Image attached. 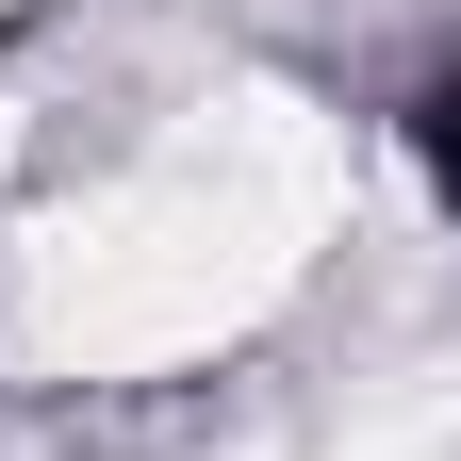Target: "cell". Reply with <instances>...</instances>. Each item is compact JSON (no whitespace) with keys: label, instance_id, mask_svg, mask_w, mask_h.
Segmentation results:
<instances>
[{"label":"cell","instance_id":"1","mask_svg":"<svg viewBox=\"0 0 461 461\" xmlns=\"http://www.w3.org/2000/svg\"><path fill=\"white\" fill-rule=\"evenodd\" d=\"M429 149H445V182H461V83H445V115H429Z\"/></svg>","mask_w":461,"mask_h":461}]
</instances>
